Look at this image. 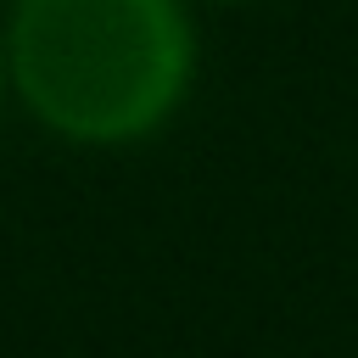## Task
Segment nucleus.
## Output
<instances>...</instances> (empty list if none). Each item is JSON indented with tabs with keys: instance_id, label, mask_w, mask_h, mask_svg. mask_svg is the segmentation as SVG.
<instances>
[{
	"instance_id": "nucleus-1",
	"label": "nucleus",
	"mask_w": 358,
	"mask_h": 358,
	"mask_svg": "<svg viewBox=\"0 0 358 358\" xmlns=\"http://www.w3.org/2000/svg\"><path fill=\"white\" fill-rule=\"evenodd\" d=\"M0 34L22 106L78 145L145 140L196 78L185 0H11Z\"/></svg>"
},
{
	"instance_id": "nucleus-2",
	"label": "nucleus",
	"mask_w": 358,
	"mask_h": 358,
	"mask_svg": "<svg viewBox=\"0 0 358 358\" xmlns=\"http://www.w3.org/2000/svg\"><path fill=\"white\" fill-rule=\"evenodd\" d=\"M6 78H11V67H6V34H0V90H6Z\"/></svg>"
}]
</instances>
